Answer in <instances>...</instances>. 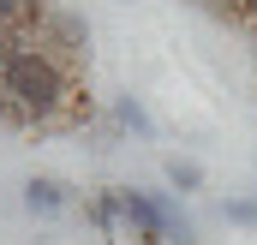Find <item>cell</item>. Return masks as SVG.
Here are the masks:
<instances>
[{
  "instance_id": "52a82bcc",
  "label": "cell",
  "mask_w": 257,
  "mask_h": 245,
  "mask_svg": "<svg viewBox=\"0 0 257 245\" xmlns=\"http://www.w3.org/2000/svg\"><path fill=\"white\" fill-rule=\"evenodd\" d=\"M162 227H168V245H203V233H197V221L174 203V197H162Z\"/></svg>"
},
{
  "instance_id": "8fae6325",
  "label": "cell",
  "mask_w": 257,
  "mask_h": 245,
  "mask_svg": "<svg viewBox=\"0 0 257 245\" xmlns=\"http://www.w3.org/2000/svg\"><path fill=\"white\" fill-rule=\"evenodd\" d=\"M30 6H36V12H48V6H54V0H30Z\"/></svg>"
},
{
  "instance_id": "6da1fadb",
  "label": "cell",
  "mask_w": 257,
  "mask_h": 245,
  "mask_svg": "<svg viewBox=\"0 0 257 245\" xmlns=\"http://www.w3.org/2000/svg\"><path fill=\"white\" fill-rule=\"evenodd\" d=\"M0 96L18 132H48V126H72V102L84 96V84L36 42H18L0 60Z\"/></svg>"
},
{
  "instance_id": "9c48e42d",
  "label": "cell",
  "mask_w": 257,
  "mask_h": 245,
  "mask_svg": "<svg viewBox=\"0 0 257 245\" xmlns=\"http://www.w3.org/2000/svg\"><path fill=\"white\" fill-rule=\"evenodd\" d=\"M221 221H233V227H257V197H227V203H221Z\"/></svg>"
},
{
  "instance_id": "8992f818",
  "label": "cell",
  "mask_w": 257,
  "mask_h": 245,
  "mask_svg": "<svg viewBox=\"0 0 257 245\" xmlns=\"http://www.w3.org/2000/svg\"><path fill=\"white\" fill-rule=\"evenodd\" d=\"M114 126L132 132V138H156V120H150V108L138 96H114Z\"/></svg>"
},
{
  "instance_id": "7a4b0ae2",
  "label": "cell",
  "mask_w": 257,
  "mask_h": 245,
  "mask_svg": "<svg viewBox=\"0 0 257 245\" xmlns=\"http://www.w3.org/2000/svg\"><path fill=\"white\" fill-rule=\"evenodd\" d=\"M30 42H36L42 54H54L66 72H84V66H90V18L72 12V6H48V12L36 18Z\"/></svg>"
},
{
  "instance_id": "3957f363",
  "label": "cell",
  "mask_w": 257,
  "mask_h": 245,
  "mask_svg": "<svg viewBox=\"0 0 257 245\" xmlns=\"http://www.w3.org/2000/svg\"><path fill=\"white\" fill-rule=\"evenodd\" d=\"M120 233H132L138 245H168V227H162V197H156V191L120 185Z\"/></svg>"
},
{
  "instance_id": "5b68a950",
  "label": "cell",
  "mask_w": 257,
  "mask_h": 245,
  "mask_svg": "<svg viewBox=\"0 0 257 245\" xmlns=\"http://www.w3.org/2000/svg\"><path fill=\"white\" fill-rule=\"evenodd\" d=\"M84 215H90V227H96V233H120V185H102V191H90Z\"/></svg>"
},
{
  "instance_id": "277c9868",
  "label": "cell",
  "mask_w": 257,
  "mask_h": 245,
  "mask_svg": "<svg viewBox=\"0 0 257 245\" xmlns=\"http://www.w3.org/2000/svg\"><path fill=\"white\" fill-rule=\"evenodd\" d=\"M66 203H72V185L66 180H54V174H30V180H24V209H30V215L48 221V215H60Z\"/></svg>"
},
{
  "instance_id": "ba28073f",
  "label": "cell",
  "mask_w": 257,
  "mask_h": 245,
  "mask_svg": "<svg viewBox=\"0 0 257 245\" xmlns=\"http://www.w3.org/2000/svg\"><path fill=\"white\" fill-rule=\"evenodd\" d=\"M162 174H168V185H174L180 197H192V191H203V168H197L192 156H168V162H162Z\"/></svg>"
},
{
  "instance_id": "30bf717a",
  "label": "cell",
  "mask_w": 257,
  "mask_h": 245,
  "mask_svg": "<svg viewBox=\"0 0 257 245\" xmlns=\"http://www.w3.org/2000/svg\"><path fill=\"white\" fill-rule=\"evenodd\" d=\"M0 126H12V114H6V96H0Z\"/></svg>"
}]
</instances>
